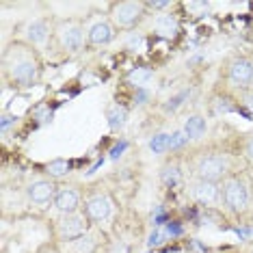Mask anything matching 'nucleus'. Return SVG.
<instances>
[{"label": "nucleus", "instance_id": "obj_1", "mask_svg": "<svg viewBox=\"0 0 253 253\" xmlns=\"http://www.w3.org/2000/svg\"><path fill=\"white\" fill-rule=\"evenodd\" d=\"M2 83L4 87L15 91H26L39 84L43 76V59L35 45L26 43L24 39H15L4 45L2 56Z\"/></svg>", "mask_w": 253, "mask_h": 253}, {"label": "nucleus", "instance_id": "obj_2", "mask_svg": "<svg viewBox=\"0 0 253 253\" xmlns=\"http://www.w3.org/2000/svg\"><path fill=\"white\" fill-rule=\"evenodd\" d=\"M182 160L188 177H197V180L223 182L227 175L238 171L234 154L218 147H195L184 154Z\"/></svg>", "mask_w": 253, "mask_h": 253}, {"label": "nucleus", "instance_id": "obj_3", "mask_svg": "<svg viewBox=\"0 0 253 253\" xmlns=\"http://www.w3.org/2000/svg\"><path fill=\"white\" fill-rule=\"evenodd\" d=\"M84 33H87V28H84L83 18H56L50 45L61 56H76L87 42Z\"/></svg>", "mask_w": 253, "mask_h": 253}, {"label": "nucleus", "instance_id": "obj_4", "mask_svg": "<svg viewBox=\"0 0 253 253\" xmlns=\"http://www.w3.org/2000/svg\"><path fill=\"white\" fill-rule=\"evenodd\" d=\"M251 188L253 184L243 171L227 175L221 182V206L223 210L229 212L234 216H243L247 214L251 206Z\"/></svg>", "mask_w": 253, "mask_h": 253}, {"label": "nucleus", "instance_id": "obj_5", "mask_svg": "<svg viewBox=\"0 0 253 253\" xmlns=\"http://www.w3.org/2000/svg\"><path fill=\"white\" fill-rule=\"evenodd\" d=\"M221 78L225 89L243 91L253 87V54H232L221 67Z\"/></svg>", "mask_w": 253, "mask_h": 253}, {"label": "nucleus", "instance_id": "obj_6", "mask_svg": "<svg viewBox=\"0 0 253 253\" xmlns=\"http://www.w3.org/2000/svg\"><path fill=\"white\" fill-rule=\"evenodd\" d=\"M93 229V223L89 221V216L80 212H72V214H59L52 218V243L63 245V243H72V240L80 238L87 232Z\"/></svg>", "mask_w": 253, "mask_h": 253}, {"label": "nucleus", "instance_id": "obj_7", "mask_svg": "<svg viewBox=\"0 0 253 253\" xmlns=\"http://www.w3.org/2000/svg\"><path fill=\"white\" fill-rule=\"evenodd\" d=\"M147 7L143 0H119L108 4V20L117 31H132L145 20Z\"/></svg>", "mask_w": 253, "mask_h": 253}, {"label": "nucleus", "instance_id": "obj_8", "mask_svg": "<svg viewBox=\"0 0 253 253\" xmlns=\"http://www.w3.org/2000/svg\"><path fill=\"white\" fill-rule=\"evenodd\" d=\"M83 212L89 216L93 225H100L106 221L113 212V197L102 184H93L89 188H83Z\"/></svg>", "mask_w": 253, "mask_h": 253}, {"label": "nucleus", "instance_id": "obj_9", "mask_svg": "<svg viewBox=\"0 0 253 253\" xmlns=\"http://www.w3.org/2000/svg\"><path fill=\"white\" fill-rule=\"evenodd\" d=\"M186 195L197 206L212 208V206H221V182L210 180H197V177H188L186 182Z\"/></svg>", "mask_w": 253, "mask_h": 253}, {"label": "nucleus", "instance_id": "obj_10", "mask_svg": "<svg viewBox=\"0 0 253 253\" xmlns=\"http://www.w3.org/2000/svg\"><path fill=\"white\" fill-rule=\"evenodd\" d=\"M26 201L33 206V208L45 210L50 204L54 206V197L56 191H59V184L52 177H37V180L26 184Z\"/></svg>", "mask_w": 253, "mask_h": 253}, {"label": "nucleus", "instance_id": "obj_11", "mask_svg": "<svg viewBox=\"0 0 253 253\" xmlns=\"http://www.w3.org/2000/svg\"><path fill=\"white\" fill-rule=\"evenodd\" d=\"M102 249H106V240H104V234H102L95 225L91 232H87L76 240H72V243L59 245L61 253H100Z\"/></svg>", "mask_w": 253, "mask_h": 253}, {"label": "nucleus", "instance_id": "obj_12", "mask_svg": "<svg viewBox=\"0 0 253 253\" xmlns=\"http://www.w3.org/2000/svg\"><path fill=\"white\" fill-rule=\"evenodd\" d=\"M22 31H24L22 39H24L26 43L35 45V48L39 50L42 45L52 42L54 20H52V18H37V20L28 22V24H24V28H22Z\"/></svg>", "mask_w": 253, "mask_h": 253}, {"label": "nucleus", "instance_id": "obj_13", "mask_svg": "<svg viewBox=\"0 0 253 253\" xmlns=\"http://www.w3.org/2000/svg\"><path fill=\"white\" fill-rule=\"evenodd\" d=\"M54 208L59 214H72L83 210V188L78 184H59L54 197Z\"/></svg>", "mask_w": 253, "mask_h": 253}, {"label": "nucleus", "instance_id": "obj_14", "mask_svg": "<svg viewBox=\"0 0 253 253\" xmlns=\"http://www.w3.org/2000/svg\"><path fill=\"white\" fill-rule=\"evenodd\" d=\"M117 35V28L113 26L111 20H97L87 28V43L89 45H108Z\"/></svg>", "mask_w": 253, "mask_h": 253}, {"label": "nucleus", "instance_id": "obj_15", "mask_svg": "<svg viewBox=\"0 0 253 253\" xmlns=\"http://www.w3.org/2000/svg\"><path fill=\"white\" fill-rule=\"evenodd\" d=\"M184 160L182 158H171L160 167V182L167 188H175L184 184Z\"/></svg>", "mask_w": 253, "mask_h": 253}, {"label": "nucleus", "instance_id": "obj_16", "mask_svg": "<svg viewBox=\"0 0 253 253\" xmlns=\"http://www.w3.org/2000/svg\"><path fill=\"white\" fill-rule=\"evenodd\" d=\"M210 113L212 115H225V113H234L238 111V100L229 95L227 89H223V93H214L210 97Z\"/></svg>", "mask_w": 253, "mask_h": 253}, {"label": "nucleus", "instance_id": "obj_17", "mask_svg": "<svg viewBox=\"0 0 253 253\" xmlns=\"http://www.w3.org/2000/svg\"><path fill=\"white\" fill-rule=\"evenodd\" d=\"M154 31H156V35L165 37V39H171L177 35V31H180V24H177V18L171 13H163L158 15L156 20H154Z\"/></svg>", "mask_w": 253, "mask_h": 253}, {"label": "nucleus", "instance_id": "obj_18", "mask_svg": "<svg viewBox=\"0 0 253 253\" xmlns=\"http://www.w3.org/2000/svg\"><path fill=\"white\" fill-rule=\"evenodd\" d=\"M106 122L113 132H119L126 126V122H128V108L122 104H111L106 108Z\"/></svg>", "mask_w": 253, "mask_h": 253}, {"label": "nucleus", "instance_id": "obj_19", "mask_svg": "<svg viewBox=\"0 0 253 253\" xmlns=\"http://www.w3.org/2000/svg\"><path fill=\"white\" fill-rule=\"evenodd\" d=\"M206 130H208V124H206V117H201V115H191L184 124V134L188 136V141L201 139L206 134Z\"/></svg>", "mask_w": 253, "mask_h": 253}, {"label": "nucleus", "instance_id": "obj_20", "mask_svg": "<svg viewBox=\"0 0 253 253\" xmlns=\"http://www.w3.org/2000/svg\"><path fill=\"white\" fill-rule=\"evenodd\" d=\"M72 169V163L65 158H54L52 163L45 165V177H52V180H61V177H65L70 173Z\"/></svg>", "mask_w": 253, "mask_h": 253}, {"label": "nucleus", "instance_id": "obj_21", "mask_svg": "<svg viewBox=\"0 0 253 253\" xmlns=\"http://www.w3.org/2000/svg\"><path fill=\"white\" fill-rule=\"evenodd\" d=\"M152 78H154L152 67H134L132 72H128V83L134 84L136 89H145Z\"/></svg>", "mask_w": 253, "mask_h": 253}, {"label": "nucleus", "instance_id": "obj_22", "mask_svg": "<svg viewBox=\"0 0 253 253\" xmlns=\"http://www.w3.org/2000/svg\"><path fill=\"white\" fill-rule=\"evenodd\" d=\"M236 100H238V111L243 108L249 117H253V87L238 91V93H236Z\"/></svg>", "mask_w": 253, "mask_h": 253}, {"label": "nucleus", "instance_id": "obj_23", "mask_svg": "<svg viewBox=\"0 0 253 253\" xmlns=\"http://www.w3.org/2000/svg\"><path fill=\"white\" fill-rule=\"evenodd\" d=\"M169 141H171V134H156L149 141V149H152L154 154L169 152Z\"/></svg>", "mask_w": 253, "mask_h": 253}, {"label": "nucleus", "instance_id": "obj_24", "mask_svg": "<svg viewBox=\"0 0 253 253\" xmlns=\"http://www.w3.org/2000/svg\"><path fill=\"white\" fill-rule=\"evenodd\" d=\"M240 152H243V158L245 163L253 167V132H249V134H245L243 143H240Z\"/></svg>", "mask_w": 253, "mask_h": 253}, {"label": "nucleus", "instance_id": "obj_25", "mask_svg": "<svg viewBox=\"0 0 253 253\" xmlns=\"http://www.w3.org/2000/svg\"><path fill=\"white\" fill-rule=\"evenodd\" d=\"M184 100H188V91H182V93L169 97V100H167V104H165V111L167 113H175L177 108L184 104Z\"/></svg>", "mask_w": 253, "mask_h": 253}, {"label": "nucleus", "instance_id": "obj_26", "mask_svg": "<svg viewBox=\"0 0 253 253\" xmlns=\"http://www.w3.org/2000/svg\"><path fill=\"white\" fill-rule=\"evenodd\" d=\"M188 143V136L184 134L182 130H177L171 134V141H169V152H175V149H182L184 145Z\"/></svg>", "mask_w": 253, "mask_h": 253}, {"label": "nucleus", "instance_id": "obj_27", "mask_svg": "<svg viewBox=\"0 0 253 253\" xmlns=\"http://www.w3.org/2000/svg\"><path fill=\"white\" fill-rule=\"evenodd\" d=\"M186 9L193 11L195 18H204V15H208V11H210V2H188Z\"/></svg>", "mask_w": 253, "mask_h": 253}, {"label": "nucleus", "instance_id": "obj_28", "mask_svg": "<svg viewBox=\"0 0 253 253\" xmlns=\"http://www.w3.org/2000/svg\"><path fill=\"white\" fill-rule=\"evenodd\" d=\"M165 238H167V232H154L152 236H149V247H158V245H163L165 243Z\"/></svg>", "mask_w": 253, "mask_h": 253}, {"label": "nucleus", "instance_id": "obj_29", "mask_svg": "<svg viewBox=\"0 0 253 253\" xmlns=\"http://www.w3.org/2000/svg\"><path fill=\"white\" fill-rule=\"evenodd\" d=\"M15 119L18 117H13V115H9V113H2V119H0V128H2V132H7L9 126L15 124Z\"/></svg>", "mask_w": 253, "mask_h": 253}, {"label": "nucleus", "instance_id": "obj_30", "mask_svg": "<svg viewBox=\"0 0 253 253\" xmlns=\"http://www.w3.org/2000/svg\"><path fill=\"white\" fill-rule=\"evenodd\" d=\"M147 11H163V9H169L171 2H158V0H154V2H145Z\"/></svg>", "mask_w": 253, "mask_h": 253}, {"label": "nucleus", "instance_id": "obj_31", "mask_svg": "<svg viewBox=\"0 0 253 253\" xmlns=\"http://www.w3.org/2000/svg\"><path fill=\"white\" fill-rule=\"evenodd\" d=\"M37 253H61V251H59V245L56 243H45V245L39 247Z\"/></svg>", "mask_w": 253, "mask_h": 253}, {"label": "nucleus", "instance_id": "obj_32", "mask_svg": "<svg viewBox=\"0 0 253 253\" xmlns=\"http://www.w3.org/2000/svg\"><path fill=\"white\" fill-rule=\"evenodd\" d=\"M149 100V93L145 89H136V104H147Z\"/></svg>", "mask_w": 253, "mask_h": 253}, {"label": "nucleus", "instance_id": "obj_33", "mask_svg": "<svg viewBox=\"0 0 253 253\" xmlns=\"http://www.w3.org/2000/svg\"><path fill=\"white\" fill-rule=\"evenodd\" d=\"M124 147H126V143H122V145H117V147L113 149V154H111V156H113V158H117V156H119V152H122Z\"/></svg>", "mask_w": 253, "mask_h": 253}, {"label": "nucleus", "instance_id": "obj_34", "mask_svg": "<svg viewBox=\"0 0 253 253\" xmlns=\"http://www.w3.org/2000/svg\"><path fill=\"white\" fill-rule=\"evenodd\" d=\"M247 253H253V243L249 245V249H247Z\"/></svg>", "mask_w": 253, "mask_h": 253}, {"label": "nucleus", "instance_id": "obj_35", "mask_svg": "<svg viewBox=\"0 0 253 253\" xmlns=\"http://www.w3.org/2000/svg\"><path fill=\"white\" fill-rule=\"evenodd\" d=\"M100 253H106V249H104V251H100Z\"/></svg>", "mask_w": 253, "mask_h": 253}]
</instances>
